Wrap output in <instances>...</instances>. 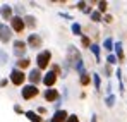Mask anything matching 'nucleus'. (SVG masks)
<instances>
[{
  "label": "nucleus",
  "instance_id": "nucleus-8",
  "mask_svg": "<svg viewBox=\"0 0 127 122\" xmlns=\"http://www.w3.org/2000/svg\"><path fill=\"white\" fill-rule=\"evenodd\" d=\"M67 117H69V115H67L65 110H59V112H55V115L52 117V121H50V122H65V121H67Z\"/></svg>",
  "mask_w": 127,
  "mask_h": 122
},
{
  "label": "nucleus",
  "instance_id": "nucleus-18",
  "mask_svg": "<svg viewBox=\"0 0 127 122\" xmlns=\"http://www.w3.org/2000/svg\"><path fill=\"white\" fill-rule=\"evenodd\" d=\"M103 46H105V48L108 50V52H110V50H113V41H112L110 38H108V40H105V43H103Z\"/></svg>",
  "mask_w": 127,
  "mask_h": 122
},
{
  "label": "nucleus",
  "instance_id": "nucleus-12",
  "mask_svg": "<svg viewBox=\"0 0 127 122\" xmlns=\"http://www.w3.org/2000/svg\"><path fill=\"white\" fill-rule=\"evenodd\" d=\"M26 117L31 122H41V117H40L36 112H33V110H28V112H26Z\"/></svg>",
  "mask_w": 127,
  "mask_h": 122
},
{
  "label": "nucleus",
  "instance_id": "nucleus-14",
  "mask_svg": "<svg viewBox=\"0 0 127 122\" xmlns=\"http://www.w3.org/2000/svg\"><path fill=\"white\" fill-rule=\"evenodd\" d=\"M24 22H28V26H29V28H34V26H36V19H34V16H28Z\"/></svg>",
  "mask_w": 127,
  "mask_h": 122
},
{
  "label": "nucleus",
  "instance_id": "nucleus-21",
  "mask_svg": "<svg viewBox=\"0 0 127 122\" xmlns=\"http://www.w3.org/2000/svg\"><path fill=\"white\" fill-rule=\"evenodd\" d=\"M113 102H115V96H113V95H108V96H106V105H108V107H112Z\"/></svg>",
  "mask_w": 127,
  "mask_h": 122
},
{
  "label": "nucleus",
  "instance_id": "nucleus-6",
  "mask_svg": "<svg viewBox=\"0 0 127 122\" xmlns=\"http://www.w3.org/2000/svg\"><path fill=\"white\" fill-rule=\"evenodd\" d=\"M55 81H57V74H55L53 71H50V72H46V74L43 76V84H45V86H48V88H50V86H53Z\"/></svg>",
  "mask_w": 127,
  "mask_h": 122
},
{
  "label": "nucleus",
  "instance_id": "nucleus-29",
  "mask_svg": "<svg viewBox=\"0 0 127 122\" xmlns=\"http://www.w3.org/2000/svg\"><path fill=\"white\" fill-rule=\"evenodd\" d=\"M83 45H84V46H89V40H88L86 36H83Z\"/></svg>",
  "mask_w": 127,
  "mask_h": 122
},
{
  "label": "nucleus",
  "instance_id": "nucleus-26",
  "mask_svg": "<svg viewBox=\"0 0 127 122\" xmlns=\"http://www.w3.org/2000/svg\"><path fill=\"white\" fill-rule=\"evenodd\" d=\"M98 9H100L101 12H105L106 10V2H100V3H98Z\"/></svg>",
  "mask_w": 127,
  "mask_h": 122
},
{
  "label": "nucleus",
  "instance_id": "nucleus-20",
  "mask_svg": "<svg viewBox=\"0 0 127 122\" xmlns=\"http://www.w3.org/2000/svg\"><path fill=\"white\" fill-rule=\"evenodd\" d=\"M93 81H95V86H96V89H100V84H101V81H100V76H98V74H95Z\"/></svg>",
  "mask_w": 127,
  "mask_h": 122
},
{
  "label": "nucleus",
  "instance_id": "nucleus-17",
  "mask_svg": "<svg viewBox=\"0 0 127 122\" xmlns=\"http://www.w3.org/2000/svg\"><path fill=\"white\" fill-rule=\"evenodd\" d=\"M17 65H19V69H26L29 65V59H21V60L17 62Z\"/></svg>",
  "mask_w": 127,
  "mask_h": 122
},
{
  "label": "nucleus",
  "instance_id": "nucleus-4",
  "mask_svg": "<svg viewBox=\"0 0 127 122\" xmlns=\"http://www.w3.org/2000/svg\"><path fill=\"white\" fill-rule=\"evenodd\" d=\"M10 24H12V29L17 31V33H21L22 29H24V26H26V22H24L19 16H14V17L10 19Z\"/></svg>",
  "mask_w": 127,
  "mask_h": 122
},
{
  "label": "nucleus",
  "instance_id": "nucleus-9",
  "mask_svg": "<svg viewBox=\"0 0 127 122\" xmlns=\"http://www.w3.org/2000/svg\"><path fill=\"white\" fill-rule=\"evenodd\" d=\"M0 16L3 19H12V7L10 5H2L0 7Z\"/></svg>",
  "mask_w": 127,
  "mask_h": 122
},
{
  "label": "nucleus",
  "instance_id": "nucleus-25",
  "mask_svg": "<svg viewBox=\"0 0 127 122\" xmlns=\"http://www.w3.org/2000/svg\"><path fill=\"white\" fill-rule=\"evenodd\" d=\"M89 82V78H88V74H83L81 76V84H88Z\"/></svg>",
  "mask_w": 127,
  "mask_h": 122
},
{
  "label": "nucleus",
  "instance_id": "nucleus-19",
  "mask_svg": "<svg viewBox=\"0 0 127 122\" xmlns=\"http://www.w3.org/2000/svg\"><path fill=\"white\" fill-rule=\"evenodd\" d=\"M72 33H74V35H81V26H79L77 22L72 24Z\"/></svg>",
  "mask_w": 127,
  "mask_h": 122
},
{
  "label": "nucleus",
  "instance_id": "nucleus-22",
  "mask_svg": "<svg viewBox=\"0 0 127 122\" xmlns=\"http://www.w3.org/2000/svg\"><path fill=\"white\" fill-rule=\"evenodd\" d=\"M14 46H16V48H19V50H24L26 43H24V41H14Z\"/></svg>",
  "mask_w": 127,
  "mask_h": 122
},
{
  "label": "nucleus",
  "instance_id": "nucleus-15",
  "mask_svg": "<svg viewBox=\"0 0 127 122\" xmlns=\"http://www.w3.org/2000/svg\"><path fill=\"white\" fill-rule=\"evenodd\" d=\"M89 48H91V52L95 53V57H96V60H100V46H98V45H91Z\"/></svg>",
  "mask_w": 127,
  "mask_h": 122
},
{
  "label": "nucleus",
  "instance_id": "nucleus-27",
  "mask_svg": "<svg viewBox=\"0 0 127 122\" xmlns=\"http://www.w3.org/2000/svg\"><path fill=\"white\" fill-rule=\"evenodd\" d=\"M65 122H79V119H77L76 115H69V117H67V121H65Z\"/></svg>",
  "mask_w": 127,
  "mask_h": 122
},
{
  "label": "nucleus",
  "instance_id": "nucleus-1",
  "mask_svg": "<svg viewBox=\"0 0 127 122\" xmlns=\"http://www.w3.org/2000/svg\"><path fill=\"white\" fill-rule=\"evenodd\" d=\"M50 57H52V53H50L48 50H45V52H41V53H38V57H36L38 69H45V67L48 65V62H50Z\"/></svg>",
  "mask_w": 127,
  "mask_h": 122
},
{
  "label": "nucleus",
  "instance_id": "nucleus-3",
  "mask_svg": "<svg viewBox=\"0 0 127 122\" xmlns=\"http://www.w3.org/2000/svg\"><path fill=\"white\" fill-rule=\"evenodd\" d=\"M24 79H26V76H24V72L22 71H19V69H12V72H10V81L14 82V84H22L24 82Z\"/></svg>",
  "mask_w": 127,
  "mask_h": 122
},
{
  "label": "nucleus",
  "instance_id": "nucleus-24",
  "mask_svg": "<svg viewBox=\"0 0 127 122\" xmlns=\"http://www.w3.org/2000/svg\"><path fill=\"white\" fill-rule=\"evenodd\" d=\"M106 62H108V64H117V57L110 53V55H108V59H106Z\"/></svg>",
  "mask_w": 127,
  "mask_h": 122
},
{
  "label": "nucleus",
  "instance_id": "nucleus-7",
  "mask_svg": "<svg viewBox=\"0 0 127 122\" xmlns=\"http://www.w3.org/2000/svg\"><path fill=\"white\" fill-rule=\"evenodd\" d=\"M28 45H29L31 48H40V46H41V38H40L38 35H29V36H28Z\"/></svg>",
  "mask_w": 127,
  "mask_h": 122
},
{
  "label": "nucleus",
  "instance_id": "nucleus-10",
  "mask_svg": "<svg viewBox=\"0 0 127 122\" xmlns=\"http://www.w3.org/2000/svg\"><path fill=\"white\" fill-rule=\"evenodd\" d=\"M29 81L33 82V86H34L36 82L41 81V74H40V69H33V71L29 72Z\"/></svg>",
  "mask_w": 127,
  "mask_h": 122
},
{
  "label": "nucleus",
  "instance_id": "nucleus-23",
  "mask_svg": "<svg viewBox=\"0 0 127 122\" xmlns=\"http://www.w3.org/2000/svg\"><path fill=\"white\" fill-rule=\"evenodd\" d=\"M91 19H93V21H96V22H98V21L101 19V14H100V12H93V14H91Z\"/></svg>",
  "mask_w": 127,
  "mask_h": 122
},
{
  "label": "nucleus",
  "instance_id": "nucleus-13",
  "mask_svg": "<svg viewBox=\"0 0 127 122\" xmlns=\"http://www.w3.org/2000/svg\"><path fill=\"white\" fill-rule=\"evenodd\" d=\"M115 50H117V57L119 59H124V52H122V43H115Z\"/></svg>",
  "mask_w": 127,
  "mask_h": 122
},
{
  "label": "nucleus",
  "instance_id": "nucleus-16",
  "mask_svg": "<svg viewBox=\"0 0 127 122\" xmlns=\"http://www.w3.org/2000/svg\"><path fill=\"white\" fill-rule=\"evenodd\" d=\"M7 60H9V55H7L3 50H0V64L3 65V64H7Z\"/></svg>",
  "mask_w": 127,
  "mask_h": 122
},
{
  "label": "nucleus",
  "instance_id": "nucleus-28",
  "mask_svg": "<svg viewBox=\"0 0 127 122\" xmlns=\"http://www.w3.org/2000/svg\"><path fill=\"white\" fill-rule=\"evenodd\" d=\"M14 53H16L17 57H22V55H24V50H19V48H16V50H14Z\"/></svg>",
  "mask_w": 127,
  "mask_h": 122
},
{
  "label": "nucleus",
  "instance_id": "nucleus-11",
  "mask_svg": "<svg viewBox=\"0 0 127 122\" xmlns=\"http://www.w3.org/2000/svg\"><path fill=\"white\" fill-rule=\"evenodd\" d=\"M59 98V91L57 89H46L45 91V100L46 102H55Z\"/></svg>",
  "mask_w": 127,
  "mask_h": 122
},
{
  "label": "nucleus",
  "instance_id": "nucleus-2",
  "mask_svg": "<svg viewBox=\"0 0 127 122\" xmlns=\"http://www.w3.org/2000/svg\"><path fill=\"white\" fill-rule=\"evenodd\" d=\"M22 98L24 100H31V98H34L36 95H38V88L36 86H33V84H29V86H24L21 91Z\"/></svg>",
  "mask_w": 127,
  "mask_h": 122
},
{
  "label": "nucleus",
  "instance_id": "nucleus-5",
  "mask_svg": "<svg viewBox=\"0 0 127 122\" xmlns=\"http://www.w3.org/2000/svg\"><path fill=\"white\" fill-rule=\"evenodd\" d=\"M0 41L2 43L10 41V28H7L5 24H0Z\"/></svg>",
  "mask_w": 127,
  "mask_h": 122
},
{
  "label": "nucleus",
  "instance_id": "nucleus-30",
  "mask_svg": "<svg viewBox=\"0 0 127 122\" xmlns=\"http://www.w3.org/2000/svg\"><path fill=\"white\" fill-rule=\"evenodd\" d=\"M84 5H86L84 2H79V3H77V7H79V9H84Z\"/></svg>",
  "mask_w": 127,
  "mask_h": 122
}]
</instances>
